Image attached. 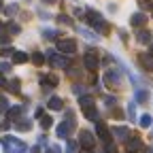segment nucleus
<instances>
[{"label":"nucleus","instance_id":"1","mask_svg":"<svg viewBox=\"0 0 153 153\" xmlns=\"http://www.w3.org/2000/svg\"><path fill=\"white\" fill-rule=\"evenodd\" d=\"M2 147H4V153H26V151H28L26 143L17 140V138H13V136H4V138H2Z\"/></svg>","mask_w":153,"mask_h":153},{"label":"nucleus","instance_id":"2","mask_svg":"<svg viewBox=\"0 0 153 153\" xmlns=\"http://www.w3.org/2000/svg\"><path fill=\"white\" fill-rule=\"evenodd\" d=\"M85 17H87V22H89L96 30H98L100 34L108 30V26H106V22L102 19V15H100V13H96V11H87V13H85Z\"/></svg>","mask_w":153,"mask_h":153},{"label":"nucleus","instance_id":"3","mask_svg":"<svg viewBox=\"0 0 153 153\" xmlns=\"http://www.w3.org/2000/svg\"><path fill=\"white\" fill-rule=\"evenodd\" d=\"M68 115H70V113H68ZM72 130H74V119H72V115H70L66 121H62L60 126H57V132H55V134H57L60 138H68Z\"/></svg>","mask_w":153,"mask_h":153},{"label":"nucleus","instance_id":"4","mask_svg":"<svg viewBox=\"0 0 153 153\" xmlns=\"http://www.w3.org/2000/svg\"><path fill=\"white\" fill-rule=\"evenodd\" d=\"M83 64H85L89 70H96V68H98V64H100V60H98V51H96V49H87L85 55H83Z\"/></svg>","mask_w":153,"mask_h":153},{"label":"nucleus","instance_id":"5","mask_svg":"<svg viewBox=\"0 0 153 153\" xmlns=\"http://www.w3.org/2000/svg\"><path fill=\"white\" fill-rule=\"evenodd\" d=\"M57 49H60L62 53H74V49H76V43L72 41V38H64V41H57V45H55Z\"/></svg>","mask_w":153,"mask_h":153},{"label":"nucleus","instance_id":"6","mask_svg":"<svg viewBox=\"0 0 153 153\" xmlns=\"http://www.w3.org/2000/svg\"><path fill=\"white\" fill-rule=\"evenodd\" d=\"M47 57H49V62H51L53 66H57V68H62V66H66V64H68V60H66L64 55H57V53H55V51H51V49L47 51Z\"/></svg>","mask_w":153,"mask_h":153},{"label":"nucleus","instance_id":"7","mask_svg":"<svg viewBox=\"0 0 153 153\" xmlns=\"http://www.w3.org/2000/svg\"><path fill=\"white\" fill-rule=\"evenodd\" d=\"M104 81H106V85H108V87H119L121 76H119V72H117V70H108V72L104 74Z\"/></svg>","mask_w":153,"mask_h":153},{"label":"nucleus","instance_id":"8","mask_svg":"<svg viewBox=\"0 0 153 153\" xmlns=\"http://www.w3.org/2000/svg\"><path fill=\"white\" fill-rule=\"evenodd\" d=\"M79 143L89 151V149H94V134L91 132H87V130H83L81 132V136H79Z\"/></svg>","mask_w":153,"mask_h":153},{"label":"nucleus","instance_id":"9","mask_svg":"<svg viewBox=\"0 0 153 153\" xmlns=\"http://www.w3.org/2000/svg\"><path fill=\"white\" fill-rule=\"evenodd\" d=\"M126 147H128L130 153H138V151H143V143H140V138H128Z\"/></svg>","mask_w":153,"mask_h":153},{"label":"nucleus","instance_id":"10","mask_svg":"<svg viewBox=\"0 0 153 153\" xmlns=\"http://www.w3.org/2000/svg\"><path fill=\"white\" fill-rule=\"evenodd\" d=\"M113 136H115V138H119V140H128V138H130V130L117 126V128H113Z\"/></svg>","mask_w":153,"mask_h":153},{"label":"nucleus","instance_id":"11","mask_svg":"<svg viewBox=\"0 0 153 153\" xmlns=\"http://www.w3.org/2000/svg\"><path fill=\"white\" fill-rule=\"evenodd\" d=\"M96 132H98V136H100L104 143H111V134H108V130H106V126H104V123H100V121H98V126H96Z\"/></svg>","mask_w":153,"mask_h":153},{"label":"nucleus","instance_id":"12","mask_svg":"<svg viewBox=\"0 0 153 153\" xmlns=\"http://www.w3.org/2000/svg\"><path fill=\"white\" fill-rule=\"evenodd\" d=\"M136 41H138V43H143V45L151 43V41H153V34H151V30H140V32L136 34Z\"/></svg>","mask_w":153,"mask_h":153},{"label":"nucleus","instance_id":"13","mask_svg":"<svg viewBox=\"0 0 153 153\" xmlns=\"http://www.w3.org/2000/svg\"><path fill=\"white\" fill-rule=\"evenodd\" d=\"M138 60H140V64H143L147 70H153V53H145V55L138 57Z\"/></svg>","mask_w":153,"mask_h":153},{"label":"nucleus","instance_id":"14","mask_svg":"<svg viewBox=\"0 0 153 153\" xmlns=\"http://www.w3.org/2000/svg\"><path fill=\"white\" fill-rule=\"evenodd\" d=\"M22 113H24L22 106H11V108H9V119H11V121H17L19 117H22Z\"/></svg>","mask_w":153,"mask_h":153},{"label":"nucleus","instance_id":"15","mask_svg":"<svg viewBox=\"0 0 153 153\" xmlns=\"http://www.w3.org/2000/svg\"><path fill=\"white\" fill-rule=\"evenodd\" d=\"M62 106H64L62 98H57V96H53V98H49V108H51V111H62Z\"/></svg>","mask_w":153,"mask_h":153},{"label":"nucleus","instance_id":"16","mask_svg":"<svg viewBox=\"0 0 153 153\" xmlns=\"http://www.w3.org/2000/svg\"><path fill=\"white\" fill-rule=\"evenodd\" d=\"M130 22H132V26H143V24L147 22V15H143V13H134V15L130 17Z\"/></svg>","mask_w":153,"mask_h":153},{"label":"nucleus","instance_id":"17","mask_svg":"<svg viewBox=\"0 0 153 153\" xmlns=\"http://www.w3.org/2000/svg\"><path fill=\"white\" fill-rule=\"evenodd\" d=\"M83 113H85V117H87V119L98 121V108H96V106H87V108H83Z\"/></svg>","mask_w":153,"mask_h":153},{"label":"nucleus","instance_id":"18","mask_svg":"<svg viewBox=\"0 0 153 153\" xmlns=\"http://www.w3.org/2000/svg\"><path fill=\"white\" fill-rule=\"evenodd\" d=\"M13 60H15V64H26L28 62V55L24 51H13Z\"/></svg>","mask_w":153,"mask_h":153},{"label":"nucleus","instance_id":"19","mask_svg":"<svg viewBox=\"0 0 153 153\" xmlns=\"http://www.w3.org/2000/svg\"><path fill=\"white\" fill-rule=\"evenodd\" d=\"M4 87H7L11 94H17V91H19V81H17V79H11V81H7Z\"/></svg>","mask_w":153,"mask_h":153},{"label":"nucleus","instance_id":"20","mask_svg":"<svg viewBox=\"0 0 153 153\" xmlns=\"http://www.w3.org/2000/svg\"><path fill=\"white\" fill-rule=\"evenodd\" d=\"M147 100H149V91H147V89H138V91H136V102L145 104Z\"/></svg>","mask_w":153,"mask_h":153},{"label":"nucleus","instance_id":"21","mask_svg":"<svg viewBox=\"0 0 153 153\" xmlns=\"http://www.w3.org/2000/svg\"><path fill=\"white\" fill-rule=\"evenodd\" d=\"M79 104H81V108L94 106V98H91V96H81V98H79Z\"/></svg>","mask_w":153,"mask_h":153},{"label":"nucleus","instance_id":"22","mask_svg":"<svg viewBox=\"0 0 153 153\" xmlns=\"http://www.w3.org/2000/svg\"><path fill=\"white\" fill-rule=\"evenodd\" d=\"M51 123H53V119L49 117V115H43V117H41V128H43V130L51 128Z\"/></svg>","mask_w":153,"mask_h":153},{"label":"nucleus","instance_id":"23","mask_svg":"<svg viewBox=\"0 0 153 153\" xmlns=\"http://www.w3.org/2000/svg\"><path fill=\"white\" fill-rule=\"evenodd\" d=\"M57 24H62V26H72V19L68 15H60L57 17Z\"/></svg>","mask_w":153,"mask_h":153},{"label":"nucleus","instance_id":"24","mask_svg":"<svg viewBox=\"0 0 153 153\" xmlns=\"http://www.w3.org/2000/svg\"><path fill=\"white\" fill-rule=\"evenodd\" d=\"M43 36L47 38V41H53V38L57 36V30H49V28H47V30H43Z\"/></svg>","mask_w":153,"mask_h":153},{"label":"nucleus","instance_id":"25","mask_svg":"<svg viewBox=\"0 0 153 153\" xmlns=\"http://www.w3.org/2000/svg\"><path fill=\"white\" fill-rule=\"evenodd\" d=\"M4 11H7V15H9V17H13V15H15V13L19 11V7H17V4H9V7H7Z\"/></svg>","mask_w":153,"mask_h":153},{"label":"nucleus","instance_id":"26","mask_svg":"<svg viewBox=\"0 0 153 153\" xmlns=\"http://www.w3.org/2000/svg\"><path fill=\"white\" fill-rule=\"evenodd\" d=\"M66 153H76V143L74 140H68L66 143Z\"/></svg>","mask_w":153,"mask_h":153},{"label":"nucleus","instance_id":"27","mask_svg":"<svg viewBox=\"0 0 153 153\" xmlns=\"http://www.w3.org/2000/svg\"><path fill=\"white\" fill-rule=\"evenodd\" d=\"M43 60H45V57H43L41 53H32V62H34L36 66H41V64H43Z\"/></svg>","mask_w":153,"mask_h":153},{"label":"nucleus","instance_id":"28","mask_svg":"<svg viewBox=\"0 0 153 153\" xmlns=\"http://www.w3.org/2000/svg\"><path fill=\"white\" fill-rule=\"evenodd\" d=\"M140 126L143 128H149L151 126V115H143V117H140Z\"/></svg>","mask_w":153,"mask_h":153},{"label":"nucleus","instance_id":"29","mask_svg":"<svg viewBox=\"0 0 153 153\" xmlns=\"http://www.w3.org/2000/svg\"><path fill=\"white\" fill-rule=\"evenodd\" d=\"M17 130H24V132L30 130V121H26V119L24 121H17Z\"/></svg>","mask_w":153,"mask_h":153},{"label":"nucleus","instance_id":"30","mask_svg":"<svg viewBox=\"0 0 153 153\" xmlns=\"http://www.w3.org/2000/svg\"><path fill=\"white\" fill-rule=\"evenodd\" d=\"M128 113H130V119H132V121H136V111H134V102H130Z\"/></svg>","mask_w":153,"mask_h":153},{"label":"nucleus","instance_id":"31","mask_svg":"<svg viewBox=\"0 0 153 153\" xmlns=\"http://www.w3.org/2000/svg\"><path fill=\"white\" fill-rule=\"evenodd\" d=\"M9 32H11V34H19V32H22V28H19L17 24H9Z\"/></svg>","mask_w":153,"mask_h":153},{"label":"nucleus","instance_id":"32","mask_svg":"<svg viewBox=\"0 0 153 153\" xmlns=\"http://www.w3.org/2000/svg\"><path fill=\"white\" fill-rule=\"evenodd\" d=\"M138 4H140L143 9H153V2H151V0H138Z\"/></svg>","mask_w":153,"mask_h":153},{"label":"nucleus","instance_id":"33","mask_svg":"<svg viewBox=\"0 0 153 153\" xmlns=\"http://www.w3.org/2000/svg\"><path fill=\"white\" fill-rule=\"evenodd\" d=\"M104 153H117V149H115V145H113V143H106V147H104Z\"/></svg>","mask_w":153,"mask_h":153},{"label":"nucleus","instance_id":"34","mask_svg":"<svg viewBox=\"0 0 153 153\" xmlns=\"http://www.w3.org/2000/svg\"><path fill=\"white\" fill-rule=\"evenodd\" d=\"M11 53H13L11 47H2V49H0V55H11Z\"/></svg>","mask_w":153,"mask_h":153},{"label":"nucleus","instance_id":"35","mask_svg":"<svg viewBox=\"0 0 153 153\" xmlns=\"http://www.w3.org/2000/svg\"><path fill=\"white\" fill-rule=\"evenodd\" d=\"M0 70H2V72H9V70H11V64L2 62V64H0Z\"/></svg>","mask_w":153,"mask_h":153},{"label":"nucleus","instance_id":"36","mask_svg":"<svg viewBox=\"0 0 153 153\" xmlns=\"http://www.w3.org/2000/svg\"><path fill=\"white\" fill-rule=\"evenodd\" d=\"M47 153H60V147H55V145H51V147L47 149Z\"/></svg>","mask_w":153,"mask_h":153},{"label":"nucleus","instance_id":"37","mask_svg":"<svg viewBox=\"0 0 153 153\" xmlns=\"http://www.w3.org/2000/svg\"><path fill=\"white\" fill-rule=\"evenodd\" d=\"M4 85H7V79H4L2 74H0V87H4Z\"/></svg>","mask_w":153,"mask_h":153},{"label":"nucleus","instance_id":"38","mask_svg":"<svg viewBox=\"0 0 153 153\" xmlns=\"http://www.w3.org/2000/svg\"><path fill=\"white\" fill-rule=\"evenodd\" d=\"M30 153H41V149H38V147H34V149H30Z\"/></svg>","mask_w":153,"mask_h":153},{"label":"nucleus","instance_id":"39","mask_svg":"<svg viewBox=\"0 0 153 153\" xmlns=\"http://www.w3.org/2000/svg\"><path fill=\"white\" fill-rule=\"evenodd\" d=\"M45 4H53V2H57V0H43Z\"/></svg>","mask_w":153,"mask_h":153},{"label":"nucleus","instance_id":"40","mask_svg":"<svg viewBox=\"0 0 153 153\" xmlns=\"http://www.w3.org/2000/svg\"><path fill=\"white\" fill-rule=\"evenodd\" d=\"M151 53H153V43H151Z\"/></svg>","mask_w":153,"mask_h":153},{"label":"nucleus","instance_id":"41","mask_svg":"<svg viewBox=\"0 0 153 153\" xmlns=\"http://www.w3.org/2000/svg\"><path fill=\"white\" fill-rule=\"evenodd\" d=\"M0 9H2V0H0Z\"/></svg>","mask_w":153,"mask_h":153}]
</instances>
